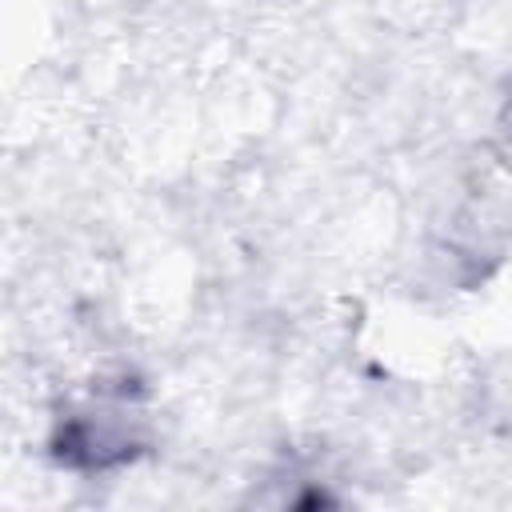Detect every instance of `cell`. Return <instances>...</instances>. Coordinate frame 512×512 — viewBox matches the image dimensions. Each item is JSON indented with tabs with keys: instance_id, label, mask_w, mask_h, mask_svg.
Segmentation results:
<instances>
[{
	"instance_id": "7a4b0ae2",
	"label": "cell",
	"mask_w": 512,
	"mask_h": 512,
	"mask_svg": "<svg viewBox=\"0 0 512 512\" xmlns=\"http://www.w3.org/2000/svg\"><path fill=\"white\" fill-rule=\"evenodd\" d=\"M504 124H508V132H512V92H508V104H504Z\"/></svg>"
},
{
	"instance_id": "6da1fadb",
	"label": "cell",
	"mask_w": 512,
	"mask_h": 512,
	"mask_svg": "<svg viewBox=\"0 0 512 512\" xmlns=\"http://www.w3.org/2000/svg\"><path fill=\"white\" fill-rule=\"evenodd\" d=\"M148 452V412L140 388L120 380L92 384L88 396L64 404L52 420L48 456L68 472H112Z\"/></svg>"
}]
</instances>
